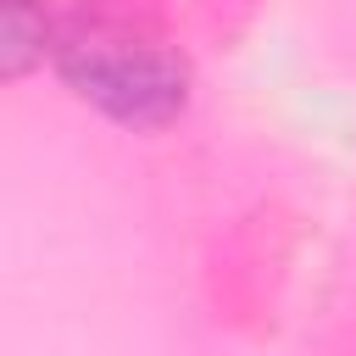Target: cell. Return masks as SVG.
I'll use <instances>...</instances> for the list:
<instances>
[{
    "instance_id": "cell-1",
    "label": "cell",
    "mask_w": 356,
    "mask_h": 356,
    "mask_svg": "<svg viewBox=\"0 0 356 356\" xmlns=\"http://www.w3.org/2000/svg\"><path fill=\"white\" fill-rule=\"evenodd\" d=\"M50 72L100 117L156 134L184 117L195 72L178 39L128 0H67L50 22Z\"/></svg>"
},
{
    "instance_id": "cell-2",
    "label": "cell",
    "mask_w": 356,
    "mask_h": 356,
    "mask_svg": "<svg viewBox=\"0 0 356 356\" xmlns=\"http://www.w3.org/2000/svg\"><path fill=\"white\" fill-rule=\"evenodd\" d=\"M50 22L56 6L44 0H0V72L11 83L50 61Z\"/></svg>"
}]
</instances>
